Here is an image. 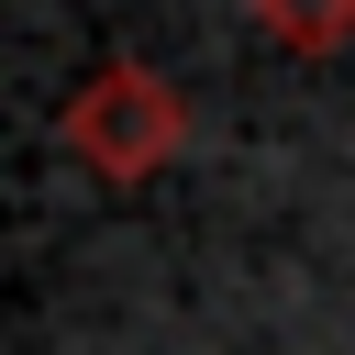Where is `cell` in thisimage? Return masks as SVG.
Segmentation results:
<instances>
[{
  "label": "cell",
  "instance_id": "1",
  "mask_svg": "<svg viewBox=\"0 0 355 355\" xmlns=\"http://www.w3.org/2000/svg\"><path fill=\"white\" fill-rule=\"evenodd\" d=\"M67 155L89 166V178H111V189H144L178 144H189V100L155 78V67H133V55H111L100 78H78V100H67Z\"/></svg>",
  "mask_w": 355,
  "mask_h": 355
},
{
  "label": "cell",
  "instance_id": "2",
  "mask_svg": "<svg viewBox=\"0 0 355 355\" xmlns=\"http://www.w3.org/2000/svg\"><path fill=\"white\" fill-rule=\"evenodd\" d=\"M244 11H255V33L288 44V55H333V44H355V0H244Z\"/></svg>",
  "mask_w": 355,
  "mask_h": 355
}]
</instances>
